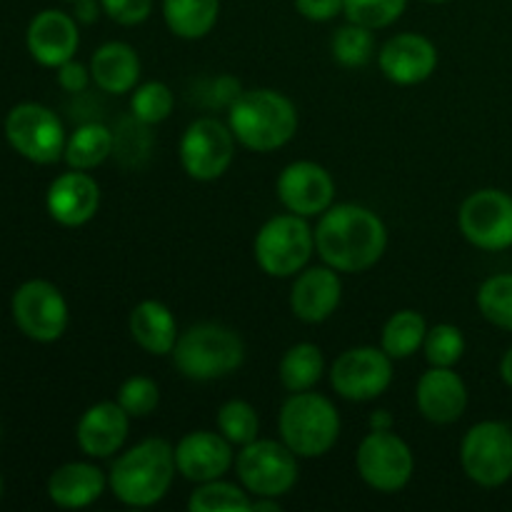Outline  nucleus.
I'll return each mask as SVG.
<instances>
[{
  "mask_svg": "<svg viewBox=\"0 0 512 512\" xmlns=\"http://www.w3.org/2000/svg\"><path fill=\"white\" fill-rule=\"evenodd\" d=\"M220 0H163V18L170 33L185 40H200L215 28Z\"/></svg>",
  "mask_w": 512,
  "mask_h": 512,
  "instance_id": "obj_26",
  "label": "nucleus"
},
{
  "mask_svg": "<svg viewBox=\"0 0 512 512\" xmlns=\"http://www.w3.org/2000/svg\"><path fill=\"white\" fill-rule=\"evenodd\" d=\"M343 298V283L338 278V270L330 265L325 268L300 270L290 290V310L303 323H323L338 310Z\"/></svg>",
  "mask_w": 512,
  "mask_h": 512,
  "instance_id": "obj_19",
  "label": "nucleus"
},
{
  "mask_svg": "<svg viewBox=\"0 0 512 512\" xmlns=\"http://www.w3.org/2000/svg\"><path fill=\"white\" fill-rule=\"evenodd\" d=\"M130 335L150 355H170L178 343V323L168 305L143 300L130 313Z\"/></svg>",
  "mask_w": 512,
  "mask_h": 512,
  "instance_id": "obj_25",
  "label": "nucleus"
},
{
  "mask_svg": "<svg viewBox=\"0 0 512 512\" xmlns=\"http://www.w3.org/2000/svg\"><path fill=\"white\" fill-rule=\"evenodd\" d=\"M478 308L488 323L512 333V273L493 275L480 285Z\"/></svg>",
  "mask_w": 512,
  "mask_h": 512,
  "instance_id": "obj_31",
  "label": "nucleus"
},
{
  "mask_svg": "<svg viewBox=\"0 0 512 512\" xmlns=\"http://www.w3.org/2000/svg\"><path fill=\"white\" fill-rule=\"evenodd\" d=\"M240 485L255 498H280L298 483V455L278 440H253L235 458Z\"/></svg>",
  "mask_w": 512,
  "mask_h": 512,
  "instance_id": "obj_7",
  "label": "nucleus"
},
{
  "mask_svg": "<svg viewBox=\"0 0 512 512\" xmlns=\"http://www.w3.org/2000/svg\"><path fill=\"white\" fill-rule=\"evenodd\" d=\"M355 465L365 485L378 493H400L410 483L415 458L410 445L390 430H370L360 443Z\"/></svg>",
  "mask_w": 512,
  "mask_h": 512,
  "instance_id": "obj_9",
  "label": "nucleus"
},
{
  "mask_svg": "<svg viewBox=\"0 0 512 512\" xmlns=\"http://www.w3.org/2000/svg\"><path fill=\"white\" fill-rule=\"evenodd\" d=\"M78 45V25L63 10H43L30 20L28 50L45 68H60L73 60Z\"/></svg>",
  "mask_w": 512,
  "mask_h": 512,
  "instance_id": "obj_20",
  "label": "nucleus"
},
{
  "mask_svg": "<svg viewBox=\"0 0 512 512\" xmlns=\"http://www.w3.org/2000/svg\"><path fill=\"white\" fill-rule=\"evenodd\" d=\"M460 233L470 245L488 253L512 245V195L498 188H485L468 195L458 213Z\"/></svg>",
  "mask_w": 512,
  "mask_h": 512,
  "instance_id": "obj_11",
  "label": "nucleus"
},
{
  "mask_svg": "<svg viewBox=\"0 0 512 512\" xmlns=\"http://www.w3.org/2000/svg\"><path fill=\"white\" fill-rule=\"evenodd\" d=\"M278 200L288 213L313 218L333 205L335 183L323 165L313 160H295L278 175Z\"/></svg>",
  "mask_w": 512,
  "mask_h": 512,
  "instance_id": "obj_15",
  "label": "nucleus"
},
{
  "mask_svg": "<svg viewBox=\"0 0 512 512\" xmlns=\"http://www.w3.org/2000/svg\"><path fill=\"white\" fill-rule=\"evenodd\" d=\"M323 370L325 360L318 345L298 343L283 355L278 375L285 390H290V393H303V390H313L320 383Z\"/></svg>",
  "mask_w": 512,
  "mask_h": 512,
  "instance_id": "obj_28",
  "label": "nucleus"
},
{
  "mask_svg": "<svg viewBox=\"0 0 512 512\" xmlns=\"http://www.w3.org/2000/svg\"><path fill=\"white\" fill-rule=\"evenodd\" d=\"M100 8L118 25H140L153 13V0H100Z\"/></svg>",
  "mask_w": 512,
  "mask_h": 512,
  "instance_id": "obj_38",
  "label": "nucleus"
},
{
  "mask_svg": "<svg viewBox=\"0 0 512 512\" xmlns=\"http://www.w3.org/2000/svg\"><path fill=\"white\" fill-rule=\"evenodd\" d=\"M315 250V230L303 215H275L255 235V260L270 278H290L308 265Z\"/></svg>",
  "mask_w": 512,
  "mask_h": 512,
  "instance_id": "obj_6",
  "label": "nucleus"
},
{
  "mask_svg": "<svg viewBox=\"0 0 512 512\" xmlns=\"http://www.w3.org/2000/svg\"><path fill=\"white\" fill-rule=\"evenodd\" d=\"M250 508H253V500L248 498V490L223 483L220 478L200 483L188 500L190 512H248Z\"/></svg>",
  "mask_w": 512,
  "mask_h": 512,
  "instance_id": "obj_30",
  "label": "nucleus"
},
{
  "mask_svg": "<svg viewBox=\"0 0 512 512\" xmlns=\"http://www.w3.org/2000/svg\"><path fill=\"white\" fill-rule=\"evenodd\" d=\"M175 473L173 445L163 438H148L115 460L108 485L123 505L150 508L168 495Z\"/></svg>",
  "mask_w": 512,
  "mask_h": 512,
  "instance_id": "obj_2",
  "label": "nucleus"
},
{
  "mask_svg": "<svg viewBox=\"0 0 512 512\" xmlns=\"http://www.w3.org/2000/svg\"><path fill=\"white\" fill-rule=\"evenodd\" d=\"M90 78H93V75H90V68L75 63V60H68V63H63L58 68V83L60 88L68 90V93H83V90L88 88Z\"/></svg>",
  "mask_w": 512,
  "mask_h": 512,
  "instance_id": "obj_40",
  "label": "nucleus"
},
{
  "mask_svg": "<svg viewBox=\"0 0 512 512\" xmlns=\"http://www.w3.org/2000/svg\"><path fill=\"white\" fill-rule=\"evenodd\" d=\"M250 510H255V512H280L283 508H280V503H278V498H255L253 500V508Z\"/></svg>",
  "mask_w": 512,
  "mask_h": 512,
  "instance_id": "obj_42",
  "label": "nucleus"
},
{
  "mask_svg": "<svg viewBox=\"0 0 512 512\" xmlns=\"http://www.w3.org/2000/svg\"><path fill=\"white\" fill-rule=\"evenodd\" d=\"M105 480L103 470L90 463H68L55 470L48 480V495L55 505L68 510L88 508L103 495Z\"/></svg>",
  "mask_w": 512,
  "mask_h": 512,
  "instance_id": "obj_24",
  "label": "nucleus"
},
{
  "mask_svg": "<svg viewBox=\"0 0 512 512\" xmlns=\"http://www.w3.org/2000/svg\"><path fill=\"white\" fill-rule=\"evenodd\" d=\"M78 3V20H83V23H93L95 15H98V5H95V0H75Z\"/></svg>",
  "mask_w": 512,
  "mask_h": 512,
  "instance_id": "obj_41",
  "label": "nucleus"
},
{
  "mask_svg": "<svg viewBox=\"0 0 512 512\" xmlns=\"http://www.w3.org/2000/svg\"><path fill=\"white\" fill-rule=\"evenodd\" d=\"M428 3H448V0H428Z\"/></svg>",
  "mask_w": 512,
  "mask_h": 512,
  "instance_id": "obj_45",
  "label": "nucleus"
},
{
  "mask_svg": "<svg viewBox=\"0 0 512 512\" xmlns=\"http://www.w3.org/2000/svg\"><path fill=\"white\" fill-rule=\"evenodd\" d=\"M100 208V188L88 173L73 170L53 180L48 188V213L65 228H80L95 218Z\"/></svg>",
  "mask_w": 512,
  "mask_h": 512,
  "instance_id": "obj_21",
  "label": "nucleus"
},
{
  "mask_svg": "<svg viewBox=\"0 0 512 512\" xmlns=\"http://www.w3.org/2000/svg\"><path fill=\"white\" fill-rule=\"evenodd\" d=\"M73 3H75V0H73Z\"/></svg>",
  "mask_w": 512,
  "mask_h": 512,
  "instance_id": "obj_47",
  "label": "nucleus"
},
{
  "mask_svg": "<svg viewBox=\"0 0 512 512\" xmlns=\"http://www.w3.org/2000/svg\"><path fill=\"white\" fill-rule=\"evenodd\" d=\"M113 133L100 123L80 125L65 143V163L73 170H93L113 153Z\"/></svg>",
  "mask_w": 512,
  "mask_h": 512,
  "instance_id": "obj_27",
  "label": "nucleus"
},
{
  "mask_svg": "<svg viewBox=\"0 0 512 512\" xmlns=\"http://www.w3.org/2000/svg\"><path fill=\"white\" fill-rule=\"evenodd\" d=\"M500 378L512 388V348L503 355V360H500Z\"/></svg>",
  "mask_w": 512,
  "mask_h": 512,
  "instance_id": "obj_43",
  "label": "nucleus"
},
{
  "mask_svg": "<svg viewBox=\"0 0 512 512\" xmlns=\"http://www.w3.org/2000/svg\"><path fill=\"white\" fill-rule=\"evenodd\" d=\"M173 363L190 380H218L235 373L245 360V343L235 330L200 323L178 335Z\"/></svg>",
  "mask_w": 512,
  "mask_h": 512,
  "instance_id": "obj_4",
  "label": "nucleus"
},
{
  "mask_svg": "<svg viewBox=\"0 0 512 512\" xmlns=\"http://www.w3.org/2000/svg\"><path fill=\"white\" fill-rule=\"evenodd\" d=\"M175 465L178 473L190 483H210V480L223 478L235 465L233 443L220 433L210 430H193L175 445Z\"/></svg>",
  "mask_w": 512,
  "mask_h": 512,
  "instance_id": "obj_17",
  "label": "nucleus"
},
{
  "mask_svg": "<svg viewBox=\"0 0 512 512\" xmlns=\"http://www.w3.org/2000/svg\"><path fill=\"white\" fill-rule=\"evenodd\" d=\"M378 65L390 83L418 85L438 68V48L420 33H400L385 40Z\"/></svg>",
  "mask_w": 512,
  "mask_h": 512,
  "instance_id": "obj_16",
  "label": "nucleus"
},
{
  "mask_svg": "<svg viewBox=\"0 0 512 512\" xmlns=\"http://www.w3.org/2000/svg\"><path fill=\"white\" fill-rule=\"evenodd\" d=\"M13 318L28 338L53 343L68 328V303L48 280H28L13 295Z\"/></svg>",
  "mask_w": 512,
  "mask_h": 512,
  "instance_id": "obj_14",
  "label": "nucleus"
},
{
  "mask_svg": "<svg viewBox=\"0 0 512 512\" xmlns=\"http://www.w3.org/2000/svg\"><path fill=\"white\" fill-rule=\"evenodd\" d=\"M130 430V415L120 408V403H95L83 413L75 428L80 450L90 458H110L123 448Z\"/></svg>",
  "mask_w": 512,
  "mask_h": 512,
  "instance_id": "obj_22",
  "label": "nucleus"
},
{
  "mask_svg": "<svg viewBox=\"0 0 512 512\" xmlns=\"http://www.w3.org/2000/svg\"><path fill=\"white\" fill-rule=\"evenodd\" d=\"M428 335V323L418 310H398L383 328L380 348L393 360H405L418 353Z\"/></svg>",
  "mask_w": 512,
  "mask_h": 512,
  "instance_id": "obj_29",
  "label": "nucleus"
},
{
  "mask_svg": "<svg viewBox=\"0 0 512 512\" xmlns=\"http://www.w3.org/2000/svg\"><path fill=\"white\" fill-rule=\"evenodd\" d=\"M408 0H343V13L350 23L370 30L388 28L403 15Z\"/></svg>",
  "mask_w": 512,
  "mask_h": 512,
  "instance_id": "obj_36",
  "label": "nucleus"
},
{
  "mask_svg": "<svg viewBox=\"0 0 512 512\" xmlns=\"http://www.w3.org/2000/svg\"><path fill=\"white\" fill-rule=\"evenodd\" d=\"M260 430V418L255 413V408L245 400H228L223 408L218 410V433L223 435L228 443L243 445L258 440Z\"/></svg>",
  "mask_w": 512,
  "mask_h": 512,
  "instance_id": "obj_33",
  "label": "nucleus"
},
{
  "mask_svg": "<svg viewBox=\"0 0 512 512\" xmlns=\"http://www.w3.org/2000/svg\"><path fill=\"white\" fill-rule=\"evenodd\" d=\"M5 138L23 158L50 165L63 158L65 130L58 115L38 103H20L5 118Z\"/></svg>",
  "mask_w": 512,
  "mask_h": 512,
  "instance_id": "obj_10",
  "label": "nucleus"
},
{
  "mask_svg": "<svg viewBox=\"0 0 512 512\" xmlns=\"http://www.w3.org/2000/svg\"><path fill=\"white\" fill-rule=\"evenodd\" d=\"M278 428L283 443L298 458H320L338 443L340 415L325 395L303 390L283 403Z\"/></svg>",
  "mask_w": 512,
  "mask_h": 512,
  "instance_id": "obj_5",
  "label": "nucleus"
},
{
  "mask_svg": "<svg viewBox=\"0 0 512 512\" xmlns=\"http://www.w3.org/2000/svg\"><path fill=\"white\" fill-rule=\"evenodd\" d=\"M423 348L430 365H435V368H453V365L460 363V358L465 353L463 330L450 323H440L435 328H428Z\"/></svg>",
  "mask_w": 512,
  "mask_h": 512,
  "instance_id": "obj_35",
  "label": "nucleus"
},
{
  "mask_svg": "<svg viewBox=\"0 0 512 512\" xmlns=\"http://www.w3.org/2000/svg\"><path fill=\"white\" fill-rule=\"evenodd\" d=\"M230 130L243 148L273 153L298 133V110L293 100L270 88L245 90L230 105Z\"/></svg>",
  "mask_w": 512,
  "mask_h": 512,
  "instance_id": "obj_3",
  "label": "nucleus"
},
{
  "mask_svg": "<svg viewBox=\"0 0 512 512\" xmlns=\"http://www.w3.org/2000/svg\"><path fill=\"white\" fill-rule=\"evenodd\" d=\"M295 10L313 23H325L343 13V0H295Z\"/></svg>",
  "mask_w": 512,
  "mask_h": 512,
  "instance_id": "obj_39",
  "label": "nucleus"
},
{
  "mask_svg": "<svg viewBox=\"0 0 512 512\" xmlns=\"http://www.w3.org/2000/svg\"><path fill=\"white\" fill-rule=\"evenodd\" d=\"M460 465L480 488H500L512 478V428L500 420H483L465 433Z\"/></svg>",
  "mask_w": 512,
  "mask_h": 512,
  "instance_id": "obj_8",
  "label": "nucleus"
},
{
  "mask_svg": "<svg viewBox=\"0 0 512 512\" xmlns=\"http://www.w3.org/2000/svg\"><path fill=\"white\" fill-rule=\"evenodd\" d=\"M175 108V95L173 90L165 83H143L135 85L133 95H130V110H133L135 120L145 125H158L170 118Z\"/></svg>",
  "mask_w": 512,
  "mask_h": 512,
  "instance_id": "obj_32",
  "label": "nucleus"
},
{
  "mask_svg": "<svg viewBox=\"0 0 512 512\" xmlns=\"http://www.w3.org/2000/svg\"><path fill=\"white\" fill-rule=\"evenodd\" d=\"M390 415L385 413V410H380L378 415H373V420H370V425H373V430H390Z\"/></svg>",
  "mask_w": 512,
  "mask_h": 512,
  "instance_id": "obj_44",
  "label": "nucleus"
},
{
  "mask_svg": "<svg viewBox=\"0 0 512 512\" xmlns=\"http://www.w3.org/2000/svg\"><path fill=\"white\" fill-rule=\"evenodd\" d=\"M393 383V358L383 348H350L330 368L335 393L353 403L380 398Z\"/></svg>",
  "mask_w": 512,
  "mask_h": 512,
  "instance_id": "obj_13",
  "label": "nucleus"
},
{
  "mask_svg": "<svg viewBox=\"0 0 512 512\" xmlns=\"http://www.w3.org/2000/svg\"><path fill=\"white\" fill-rule=\"evenodd\" d=\"M180 165L200 183L218 180L235 158V135L230 125L215 118H200L188 125L180 138Z\"/></svg>",
  "mask_w": 512,
  "mask_h": 512,
  "instance_id": "obj_12",
  "label": "nucleus"
},
{
  "mask_svg": "<svg viewBox=\"0 0 512 512\" xmlns=\"http://www.w3.org/2000/svg\"><path fill=\"white\" fill-rule=\"evenodd\" d=\"M118 403L130 418H148L160 403V388L153 378L133 375L118 390Z\"/></svg>",
  "mask_w": 512,
  "mask_h": 512,
  "instance_id": "obj_37",
  "label": "nucleus"
},
{
  "mask_svg": "<svg viewBox=\"0 0 512 512\" xmlns=\"http://www.w3.org/2000/svg\"><path fill=\"white\" fill-rule=\"evenodd\" d=\"M90 75H93L95 85L110 95L133 93L140 78V58L135 53L133 45L113 43L100 45L90 58Z\"/></svg>",
  "mask_w": 512,
  "mask_h": 512,
  "instance_id": "obj_23",
  "label": "nucleus"
},
{
  "mask_svg": "<svg viewBox=\"0 0 512 512\" xmlns=\"http://www.w3.org/2000/svg\"><path fill=\"white\" fill-rule=\"evenodd\" d=\"M0 495H3V480H0Z\"/></svg>",
  "mask_w": 512,
  "mask_h": 512,
  "instance_id": "obj_46",
  "label": "nucleus"
},
{
  "mask_svg": "<svg viewBox=\"0 0 512 512\" xmlns=\"http://www.w3.org/2000/svg\"><path fill=\"white\" fill-rule=\"evenodd\" d=\"M420 415L435 425H450L463 418L468 408L465 380L453 368H430L420 375L415 388Z\"/></svg>",
  "mask_w": 512,
  "mask_h": 512,
  "instance_id": "obj_18",
  "label": "nucleus"
},
{
  "mask_svg": "<svg viewBox=\"0 0 512 512\" xmlns=\"http://www.w3.org/2000/svg\"><path fill=\"white\" fill-rule=\"evenodd\" d=\"M388 248V230L378 213L355 203L330 205L315 228V250L338 273L370 270Z\"/></svg>",
  "mask_w": 512,
  "mask_h": 512,
  "instance_id": "obj_1",
  "label": "nucleus"
},
{
  "mask_svg": "<svg viewBox=\"0 0 512 512\" xmlns=\"http://www.w3.org/2000/svg\"><path fill=\"white\" fill-rule=\"evenodd\" d=\"M375 50V38L373 30L365 28V25L350 23L343 25L340 30H335L333 35V58L338 60L345 68H360V65L368 63L373 58Z\"/></svg>",
  "mask_w": 512,
  "mask_h": 512,
  "instance_id": "obj_34",
  "label": "nucleus"
}]
</instances>
